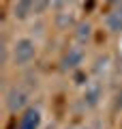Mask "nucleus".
Returning a JSON list of instances; mask_svg holds the SVG:
<instances>
[{
	"label": "nucleus",
	"instance_id": "1",
	"mask_svg": "<svg viewBox=\"0 0 122 129\" xmlns=\"http://www.w3.org/2000/svg\"><path fill=\"white\" fill-rule=\"evenodd\" d=\"M39 56V41L32 39L30 35H19L11 41V58H9V67L22 71L28 69Z\"/></svg>",
	"mask_w": 122,
	"mask_h": 129
},
{
	"label": "nucleus",
	"instance_id": "2",
	"mask_svg": "<svg viewBox=\"0 0 122 129\" xmlns=\"http://www.w3.org/2000/svg\"><path fill=\"white\" fill-rule=\"evenodd\" d=\"M49 9H51V0H13L11 2V19L17 24H24L45 15Z\"/></svg>",
	"mask_w": 122,
	"mask_h": 129
},
{
	"label": "nucleus",
	"instance_id": "3",
	"mask_svg": "<svg viewBox=\"0 0 122 129\" xmlns=\"http://www.w3.org/2000/svg\"><path fill=\"white\" fill-rule=\"evenodd\" d=\"M2 101H5V110L9 114H15V116H19L22 112H26L32 106L30 103V90L24 84H11L5 90Z\"/></svg>",
	"mask_w": 122,
	"mask_h": 129
},
{
	"label": "nucleus",
	"instance_id": "4",
	"mask_svg": "<svg viewBox=\"0 0 122 129\" xmlns=\"http://www.w3.org/2000/svg\"><path fill=\"white\" fill-rule=\"evenodd\" d=\"M103 97H105L103 80L90 78L84 86H81V92H79V108H81L84 112H94L96 108L101 106Z\"/></svg>",
	"mask_w": 122,
	"mask_h": 129
},
{
	"label": "nucleus",
	"instance_id": "5",
	"mask_svg": "<svg viewBox=\"0 0 122 129\" xmlns=\"http://www.w3.org/2000/svg\"><path fill=\"white\" fill-rule=\"evenodd\" d=\"M84 62H86V47L79 45V43H71V45L64 47V52L60 54V71L67 75H75L77 71L84 69Z\"/></svg>",
	"mask_w": 122,
	"mask_h": 129
},
{
	"label": "nucleus",
	"instance_id": "6",
	"mask_svg": "<svg viewBox=\"0 0 122 129\" xmlns=\"http://www.w3.org/2000/svg\"><path fill=\"white\" fill-rule=\"evenodd\" d=\"M15 129H43V110L39 106H30L17 116Z\"/></svg>",
	"mask_w": 122,
	"mask_h": 129
},
{
	"label": "nucleus",
	"instance_id": "7",
	"mask_svg": "<svg viewBox=\"0 0 122 129\" xmlns=\"http://www.w3.org/2000/svg\"><path fill=\"white\" fill-rule=\"evenodd\" d=\"M103 26L113 37L122 35V5H111L109 7V11L103 17Z\"/></svg>",
	"mask_w": 122,
	"mask_h": 129
},
{
	"label": "nucleus",
	"instance_id": "8",
	"mask_svg": "<svg viewBox=\"0 0 122 129\" xmlns=\"http://www.w3.org/2000/svg\"><path fill=\"white\" fill-rule=\"evenodd\" d=\"M71 32H73V43H79V45H84V47L94 39V26H92V22H88V19H79Z\"/></svg>",
	"mask_w": 122,
	"mask_h": 129
},
{
	"label": "nucleus",
	"instance_id": "9",
	"mask_svg": "<svg viewBox=\"0 0 122 129\" xmlns=\"http://www.w3.org/2000/svg\"><path fill=\"white\" fill-rule=\"evenodd\" d=\"M75 13L73 9H64V11H54V26L58 30H73L75 28Z\"/></svg>",
	"mask_w": 122,
	"mask_h": 129
},
{
	"label": "nucleus",
	"instance_id": "10",
	"mask_svg": "<svg viewBox=\"0 0 122 129\" xmlns=\"http://www.w3.org/2000/svg\"><path fill=\"white\" fill-rule=\"evenodd\" d=\"M109 69H111V58H109V54H99L94 58V64H92L90 73H92V78L103 80L109 73Z\"/></svg>",
	"mask_w": 122,
	"mask_h": 129
},
{
	"label": "nucleus",
	"instance_id": "11",
	"mask_svg": "<svg viewBox=\"0 0 122 129\" xmlns=\"http://www.w3.org/2000/svg\"><path fill=\"white\" fill-rule=\"evenodd\" d=\"M111 112L113 114H122V86L116 90V95L111 99Z\"/></svg>",
	"mask_w": 122,
	"mask_h": 129
},
{
	"label": "nucleus",
	"instance_id": "12",
	"mask_svg": "<svg viewBox=\"0 0 122 129\" xmlns=\"http://www.w3.org/2000/svg\"><path fill=\"white\" fill-rule=\"evenodd\" d=\"M73 0H51V9L54 11H64V9H71Z\"/></svg>",
	"mask_w": 122,
	"mask_h": 129
},
{
	"label": "nucleus",
	"instance_id": "13",
	"mask_svg": "<svg viewBox=\"0 0 122 129\" xmlns=\"http://www.w3.org/2000/svg\"><path fill=\"white\" fill-rule=\"evenodd\" d=\"M105 2H107L109 7H111V5H122V0H105Z\"/></svg>",
	"mask_w": 122,
	"mask_h": 129
},
{
	"label": "nucleus",
	"instance_id": "14",
	"mask_svg": "<svg viewBox=\"0 0 122 129\" xmlns=\"http://www.w3.org/2000/svg\"><path fill=\"white\" fill-rule=\"evenodd\" d=\"M77 129H92V125H79Z\"/></svg>",
	"mask_w": 122,
	"mask_h": 129
},
{
	"label": "nucleus",
	"instance_id": "15",
	"mask_svg": "<svg viewBox=\"0 0 122 129\" xmlns=\"http://www.w3.org/2000/svg\"><path fill=\"white\" fill-rule=\"evenodd\" d=\"M43 129H58V127H56V125H45Z\"/></svg>",
	"mask_w": 122,
	"mask_h": 129
},
{
	"label": "nucleus",
	"instance_id": "16",
	"mask_svg": "<svg viewBox=\"0 0 122 129\" xmlns=\"http://www.w3.org/2000/svg\"><path fill=\"white\" fill-rule=\"evenodd\" d=\"M60 129H77V127H73V125H64V127H60Z\"/></svg>",
	"mask_w": 122,
	"mask_h": 129
}]
</instances>
